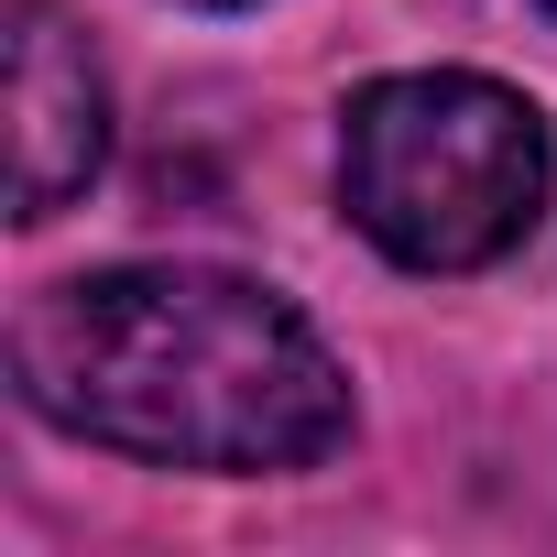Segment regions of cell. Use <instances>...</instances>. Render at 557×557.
<instances>
[{
  "label": "cell",
  "instance_id": "obj_2",
  "mask_svg": "<svg viewBox=\"0 0 557 557\" xmlns=\"http://www.w3.org/2000/svg\"><path fill=\"white\" fill-rule=\"evenodd\" d=\"M339 197L405 273H481L546 208V121L470 66L372 77L339 121Z\"/></svg>",
  "mask_w": 557,
  "mask_h": 557
},
{
  "label": "cell",
  "instance_id": "obj_4",
  "mask_svg": "<svg viewBox=\"0 0 557 557\" xmlns=\"http://www.w3.org/2000/svg\"><path fill=\"white\" fill-rule=\"evenodd\" d=\"M197 12H251V0H197Z\"/></svg>",
  "mask_w": 557,
  "mask_h": 557
},
{
  "label": "cell",
  "instance_id": "obj_3",
  "mask_svg": "<svg viewBox=\"0 0 557 557\" xmlns=\"http://www.w3.org/2000/svg\"><path fill=\"white\" fill-rule=\"evenodd\" d=\"M0 77H12V219H55L66 197H88V175L110 164V88L99 55L66 12L23 0L0 23Z\"/></svg>",
  "mask_w": 557,
  "mask_h": 557
},
{
  "label": "cell",
  "instance_id": "obj_5",
  "mask_svg": "<svg viewBox=\"0 0 557 557\" xmlns=\"http://www.w3.org/2000/svg\"><path fill=\"white\" fill-rule=\"evenodd\" d=\"M535 12H546V23H557V0H535Z\"/></svg>",
  "mask_w": 557,
  "mask_h": 557
},
{
  "label": "cell",
  "instance_id": "obj_1",
  "mask_svg": "<svg viewBox=\"0 0 557 557\" xmlns=\"http://www.w3.org/2000/svg\"><path fill=\"white\" fill-rule=\"evenodd\" d=\"M12 383L45 426L153 470H307L350 437V372L251 273L121 262L12 318Z\"/></svg>",
  "mask_w": 557,
  "mask_h": 557
}]
</instances>
